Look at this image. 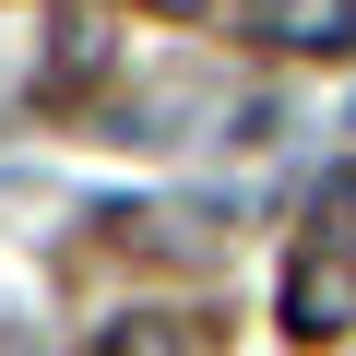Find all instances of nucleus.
I'll use <instances>...</instances> for the list:
<instances>
[{"label":"nucleus","mask_w":356,"mask_h":356,"mask_svg":"<svg viewBox=\"0 0 356 356\" xmlns=\"http://www.w3.org/2000/svg\"><path fill=\"white\" fill-rule=\"evenodd\" d=\"M285 332H309V344L356 332V261H344L332 238H309V250L285 261Z\"/></svg>","instance_id":"f257e3e1"},{"label":"nucleus","mask_w":356,"mask_h":356,"mask_svg":"<svg viewBox=\"0 0 356 356\" xmlns=\"http://www.w3.org/2000/svg\"><path fill=\"white\" fill-rule=\"evenodd\" d=\"M261 48H297V60H332L356 48V0H238Z\"/></svg>","instance_id":"f03ea898"},{"label":"nucleus","mask_w":356,"mask_h":356,"mask_svg":"<svg viewBox=\"0 0 356 356\" xmlns=\"http://www.w3.org/2000/svg\"><path fill=\"white\" fill-rule=\"evenodd\" d=\"M95 356H202V332H191V321H119Z\"/></svg>","instance_id":"7ed1b4c3"},{"label":"nucleus","mask_w":356,"mask_h":356,"mask_svg":"<svg viewBox=\"0 0 356 356\" xmlns=\"http://www.w3.org/2000/svg\"><path fill=\"white\" fill-rule=\"evenodd\" d=\"M154 13H202V0H154Z\"/></svg>","instance_id":"20e7f679"}]
</instances>
